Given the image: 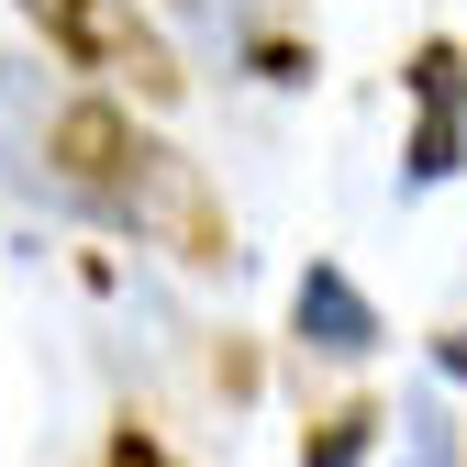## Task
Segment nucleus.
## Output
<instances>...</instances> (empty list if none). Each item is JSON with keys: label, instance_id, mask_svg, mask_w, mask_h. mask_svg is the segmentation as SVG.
I'll return each instance as SVG.
<instances>
[{"label": "nucleus", "instance_id": "1", "mask_svg": "<svg viewBox=\"0 0 467 467\" xmlns=\"http://www.w3.org/2000/svg\"><path fill=\"white\" fill-rule=\"evenodd\" d=\"M34 179L67 201V212L134 234V245L179 256V267H234V212H223V190L156 123H134L123 100H56L45 134H34Z\"/></svg>", "mask_w": 467, "mask_h": 467}, {"label": "nucleus", "instance_id": "5", "mask_svg": "<svg viewBox=\"0 0 467 467\" xmlns=\"http://www.w3.org/2000/svg\"><path fill=\"white\" fill-rule=\"evenodd\" d=\"M379 423H389L379 400H345V412H323V434L301 445V467H357V456L379 445Z\"/></svg>", "mask_w": 467, "mask_h": 467}, {"label": "nucleus", "instance_id": "7", "mask_svg": "<svg viewBox=\"0 0 467 467\" xmlns=\"http://www.w3.org/2000/svg\"><path fill=\"white\" fill-rule=\"evenodd\" d=\"M434 357H445V368H456V379H467V334H445V345H434Z\"/></svg>", "mask_w": 467, "mask_h": 467}, {"label": "nucleus", "instance_id": "6", "mask_svg": "<svg viewBox=\"0 0 467 467\" xmlns=\"http://www.w3.org/2000/svg\"><path fill=\"white\" fill-rule=\"evenodd\" d=\"M100 467H179V456H167L156 434H111V456H100Z\"/></svg>", "mask_w": 467, "mask_h": 467}, {"label": "nucleus", "instance_id": "4", "mask_svg": "<svg viewBox=\"0 0 467 467\" xmlns=\"http://www.w3.org/2000/svg\"><path fill=\"white\" fill-rule=\"evenodd\" d=\"M289 323H301V345H323V357H368V345H379V312H368V289L345 267H301Z\"/></svg>", "mask_w": 467, "mask_h": 467}, {"label": "nucleus", "instance_id": "3", "mask_svg": "<svg viewBox=\"0 0 467 467\" xmlns=\"http://www.w3.org/2000/svg\"><path fill=\"white\" fill-rule=\"evenodd\" d=\"M400 89H412V145H400V179L434 190V179H456V167H467V56H456V45H412Z\"/></svg>", "mask_w": 467, "mask_h": 467}, {"label": "nucleus", "instance_id": "2", "mask_svg": "<svg viewBox=\"0 0 467 467\" xmlns=\"http://www.w3.org/2000/svg\"><path fill=\"white\" fill-rule=\"evenodd\" d=\"M12 12L89 78H134L145 100H179V56L145 23V0H12Z\"/></svg>", "mask_w": 467, "mask_h": 467}]
</instances>
